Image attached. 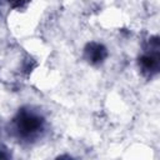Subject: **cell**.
I'll list each match as a JSON object with an SVG mask.
<instances>
[{"instance_id": "3", "label": "cell", "mask_w": 160, "mask_h": 160, "mask_svg": "<svg viewBox=\"0 0 160 160\" xmlns=\"http://www.w3.org/2000/svg\"><path fill=\"white\" fill-rule=\"evenodd\" d=\"M109 56V51L108 48L98 41H90L84 46V51H82V58L84 60L92 65V66H98L101 65Z\"/></svg>"}, {"instance_id": "2", "label": "cell", "mask_w": 160, "mask_h": 160, "mask_svg": "<svg viewBox=\"0 0 160 160\" xmlns=\"http://www.w3.org/2000/svg\"><path fill=\"white\" fill-rule=\"evenodd\" d=\"M140 72L146 79H152L160 71V38L150 36L144 44L142 54L138 58Z\"/></svg>"}, {"instance_id": "1", "label": "cell", "mask_w": 160, "mask_h": 160, "mask_svg": "<svg viewBox=\"0 0 160 160\" xmlns=\"http://www.w3.org/2000/svg\"><path fill=\"white\" fill-rule=\"evenodd\" d=\"M45 128V118L39 110L30 106L19 109L10 124L11 134L19 140L32 141L40 136Z\"/></svg>"}, {"instance_id": "5", "label": "cell", "mask_w": 160, "mask_h": 160, "mask_svg": "<svg viewBox=\"0 0 160 160\" xmlns=\"http://www.w3.org/2000/svg\"><path fill=\"white\" fill-rule=\"evenodd\" d=\"M12 155H11V151L6 148V146H4V145H1L0 146V159H10Z\"/></svg>"}, {"instance_id": "4", "label": "cell", "mask_w": 160, "mask_h": 160, "mask_svg": "<svg viewBox=\"0 0 160 160\" xmlns=\"http://www.w3.org/2000/svg\"><path fill=\"white\" fill-rule=\"evenodd\" d=\"M31 0H6V2L10 5L11 9H21L26 6Z\"/></svg>"}]
</instances>
